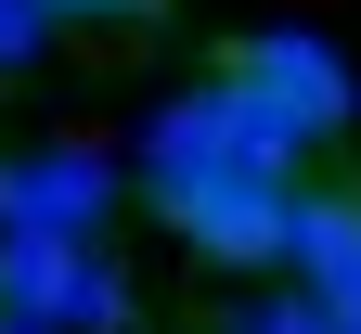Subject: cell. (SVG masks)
Instances as JSON below:
<instances>
[{"instance_id":"obj_1","label":"cell","mask_w":361,"mask_h":334,"mask_svg":"<svg viewBox=\"0 0 361 334\" xmlns=\"http://www.w3.org/2000/svg\"><path fill=\"white\" fill-rule=\"evenodd\" d=\"M219 90H233L284 155H323V141L361 116L348 52H336V39H310V26H258V39H233V52H219Z\"/></svg>"},{"instance_id":"obj_2","label":"cell","mask_w":361,"mask_h":334,"mask_svg":"<svg viewBox=\"0 0 361 334\" xmlns=\"http://www.w3.org/2000/svg\"><path fill=\"white\" fill-rule=\"evenodd\" d=\"M207 270H284V219H297V167H194L142 193Z\"/></svg>"},{"instance_id":"obj_3","label":"cell","mask_w":361,"mask_h":334,"mask_svg":"<svg viewBox=\"0 0 361 334\" xmlns=\"http://www.w3.org/2000/svg\"><path fill=\"white\" fill-rule=\"evenodd\" d=\"M0 321H26V334H116L129 296H116V270L65 245V231H0Z\"/></svg>"},{"instance_id":"obj_4","label":"cell","mask_w":361,"mask_h":334,"mask_svg":"<svg viewBox=\"0 0 361 334\" xmlns=\"http://www.w3.org/2000/svg\"><path fill=\"white\" fill-rule=\"evenodd\" d=\"M116 206V167L90 155V141H52V155H13V193H0V231H65L90 245Z\"/></svg>"},{"instance_id":"obj_5","label":"cell","mask_w":361,"mask_h":334,"mask_svg":"<svg viewBox=\"0 0 361 334\" xmlns=\"http://www.w3.org/2000/svg\"><path fill=\"white\" fill-rule=\"evenodd\" d=\"M39 52H52V13H39V0H0V90L39 77Z\"/></svg>"},{"instance_id":"obj_6","label":"cell","mask_w":361,"mask_h":334,"mask_svg":"<svg viewBox=\"0 0 361 334\" xmlns=\"http://www.w3.org/2000/svg\"><path fill=\"white\" fill-rule=\"evenodd\" d=\"M39 13H52V26H155L168 0H39Z\"/></svg>"},{"instance_id":"obj_7","label":"cell","mask_w":361,"mask_h":334,"mask_svg":"<svg viewBox=\"0 0 361 334\" xmlns=\"http://www.w3.org/2000/svg\"><path fill=\"white\" fill-rule=\"evenodd\" d=\"M219 334H310V309H297V296H258V309H233Z\"/></svg>"},{"instance_id":"obj_8","label":"cell","mask_w":361,"mask_h":334,"mask_svg":"<svg viewBox=\"0 0 361 334\" xmlns=\"http://www.w3.org/2000/svg\"><path fill=\"white\" fill-rule=\"evenodd\" d=\"M0 334H26V321H0Z\"/></svg>"}]
</instances>
